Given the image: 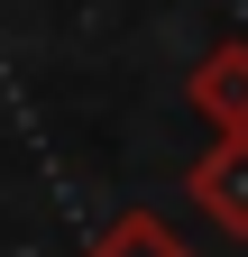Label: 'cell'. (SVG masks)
<instances>
[{
  "label": "cell",
  "mask_w": 248,
  "mask_h": 257,
  "mask_svg": "<svg viewBox=\"0 0 248 257\" xmlns=\"http://www.w3.org/2000/svg\"><path fill=\"white\" fill-rule=\"evenodd\" d=\"M184 193H193V211L211 220V230L248 239V138H211L193 156V175H184Z\"/></svg>",
  "instance_id": "obj_1"
},
{
  "label": "cell",
  "mask_w": 248,
  "mask_h": 257,
  "mask_svg": "<svg viewBox=\"0 0 248 257\" xmlns=\"http://www.w3.org/2000/svg\"><path fill=\"white\" fill-rule=\"evenodd\" d=\"M184 101L202 110L211 138H248V46H211L193 74H184Z\"/></svg>",
  "instance_id": "obj_2"
},
{
  "label": "cell",
  "mask_w": 248,
  "mask_h": 257,
  "mask_svg": "<svg viewBox=\"0 0 248 257\" xmlns=\"http://www.w3.org/2000/svg\"><path fill=\"white\" fill-rule=\"evenodd\" d=\"M83 257H193V248H184V239L166 230L157 211H119V220H110V230L92 239Z\"/></svg>",
  "instance_id": "obj_3"
}]
</instances>
